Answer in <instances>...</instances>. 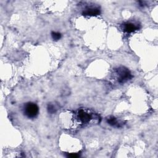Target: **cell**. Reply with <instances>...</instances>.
Masks as SVG:
<instances>
[{
    "mask_svg": "<svg viewBox=\"0 0 158 158\" xmlns=\"http://www.w3.org/2000/svg\"><path fill=\"white\" fill-rule=\"evenodd\" d=\"M39 112L38 106L35 103H28L25 104L24 108V113L29 118H35Z\"/></svg>",
    "mask_w": 158,
    "mask_h": 158,
    "instance_id": "6da1fadb",
    "label": "cell"
},
{
    "mask_svg": "<svg viewBox=\"0 0 158 158\" xmlns=\"http://www.w3.org/2000/svg\"><path fill=\"white\" fill-rule=\"evenodd\" d=\"M75 121L79 125H83L89 123L92 119L91 114L85 111L84 109L78 110L75 115Z\"/></svg>",
    "mask_w": 158,
    "mask_h": 158,
    "instance_id": "7a4b0ae2",
    "label": "cell"
},
{
    "mask_svg": "<svg viewBox=\"0 0 158 158\" xmlns=\"http://www.w3.org/2000/svg\"><path fill=\"white\" fill-rule=\"evenodd\" d=\"M117 81L119 83H124L131 78L130 72L124 68H120L116 70Z\"/></svg>",
    "mask_w": 158,
    "mask_h": 158,
    "instance_id": "3957f363",
    "label": "cell"
},
{
    "mask_svg": "<svg viewBox=\"0 0 158 158\" xmlns=\"http://www.w3.org/2000/svg\"><path fill=\"white\" fill-rule=\"evenodd\" d=\"M100 14V10L97 8H87L83 12L84 16H98Z\"/></svg>",
    "mask_w": 158,
    "mask_h": 158,
    "instance_id": "277c9868",
    "label": "cell"
},
{
    "mask_svg": "<svg viewBox=\"0 0 158 158\" xmlns=\"http://www.w3.org/2000/svg\"><path fill=\"white\" fill-rule=\"evenodd\" d=\"M138 29V27L132 23H127L124 25V30L127 33H131Z\"/></svg>",
    "mask_w": 158,
    "mask_h": 158,
    "instance_id": "5b68a950",
    "label": "cell"
},
{
    "mask_svg": "<svg viewBox=\"0 0 158 158\" xmlns=\"http://www.w3.org/2000/svg\"><path fill=\"white\" fill-rule=\"evenodd\" d=\"M107 122L109 124V125H111L112 126H115V125H117L118 126V122L117 121L116 118L114 117H109L108 119H107Z\"/></svg>",
    "mask_w": 158,
    "mask_h": 158,
    "instance_id": "8992f818",
    "label": "cell"
},
{
    "mask_svg": "<svg viewBox=\"0 0 158 158\" xmlns=\"http://www.w3.org/2000/svg\"><path fill=\"white\" fill-rule=\"evenodd\" d=\"M48 111L49 113L50 114H55L56 111H57V109L56 108V106H55L54 104H49L48 105Z\"/></svg>",
    "mask_w": 158,
    "mask_h": 158,
    "instance_id": "52a82bcc",
    "label": "cell"
},
{
    "mask_svg": "<svg viewBox=\"0 0 158 158\" xmlns=\"http://www.w3.org/2000/svg\"><path fill=\"white\" fill-rule=\"evenodd\" d=\"M51 36L52 39L54 40H59L61 38V35L59 32H52L51 33Z\"/></svg>",
    "mask_w": 158,
    "mask_h": 158,
    "instance_id": "ba28073f",
    "label": "cell"
}]
</instances>
